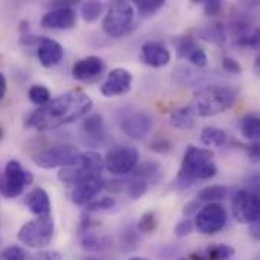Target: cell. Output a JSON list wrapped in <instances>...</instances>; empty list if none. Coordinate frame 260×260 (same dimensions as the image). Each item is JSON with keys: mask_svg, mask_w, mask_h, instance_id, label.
<instances>
[{"mask_svg": "<svg viewBox=\"0 0 260 260\" xmlns=\"http://www.w3.org/2000/svg\"><path fill=\"white\" fill-rule=\"evenodd\" d=\"M227 219V210L221 204L210 203L197 213L195 225L203 235H215L225 227Z\"/></svg>", "mask_w": 260, "mask_h": 260, "instance_id": "11", "label": "cell"}, {"mask_svg": "<svg viewBox=\"0 0 260 260\" xmlns=\"http://www.w3.org/2000/svg\"><path fill=\"white\" fill-rule=\"evenodd\" d=\"M172 148L174 146L168 139H157L149 145V149L152 152H157V154H168V152L172 151Z\"/></svg>", "mask_w": 260, "mask_h": 260, "instance_id": "40", "label": "cell"}, {"mask_svg": "<svg viewBox=\"0 0 260 260\" xmlns=\"http://www.w3.org/2000/svg\"><path fill=\"white\" fill-rule=\"evenodd\" d=\"M76 24V11L70 6H58L49 11L41 18V26L46 29H72Z\"/></svg>", "mask_w": 260, "mask_h": 260, "instance_id": "17", "label": "cell"}, {"mask_svg": "<svg viewBox=\"0 0 260 260\" xmlns=\"http://www.w3.org/2000/svg\"><path fill=\"white\" fill-rule=\"evenodd\" d=\"M30 102H34L35 105H46L52 98H50V91L44 87V85H32L27 91Z\"/></svg>", "mask_w": 260, "mask_h": 260, "instance_id": "31", "label": "cell"}, {"mask_svg": "<svg viewBox=\"0 0 260 260\" xmlns=\"http://www.w3.org/2000/svg\"><path fill=\"white\" fill-rule=\"evenodd\" d=\"M104 5L101 2H85L81 5V14L85 21H94L101 17Z\"/></svg>", "mask_w": 260, "mask_h": 260, "instance_id": "30", "label": "cell"}, {"mask_svg": "<svg viewBox=\"0 0 260 260\" xmlns=\"http://www.w3.org/2000/svg\"><path fill=\"white\" fill-rule=\"evenodd\" d=\"M195 114L192 113V110L189 107H180L172 110L171 116H169V122L172 126L178 128V129H192L195 126Z\"/></svg>", "mask_w": 260, "mask_h": 260, "instance_id": "24", "label": "cell"}, {"mask_svg": "<svg viewBox=\"0 0 260 260\" xmlns=\"http://www.w3.org/2000/svg\"><path fill=\"white\" fill-rule=\"evenodd\" d=\"M136 8L140 14L148 15V14H154L157 12L160 8H163L165 0H136Z\"/></svg>", "mask_w": 260, "mask_h": 260, "instance_id": "34", "label": "cell"}, {"mask_svg": "<svg viewBox=\"0 0 260 260\" xmlns=\"http://www.w3.org/2000/svg\"><path fill=\"white\" fill-rule=\"evenodd\" d=\"M253 227H251V235L256 238V239H259V222H254V224H251Z\"/></svg>", "mask_w": 260, "mask_h": 260, "instance_id": "48", "label": "cell"}, {"mask_svg": "<svg viewBox=\"0 0 260 260\" xmlns=\"http://www.w3.org/2000/svg\"><path fill=\"white\" fill-rule=\"evenodd\" d=\"M79 151L72 145H53L34 155V163L43 169L66 168L75 163Z\"/></svg>", "mask_w": 260, "mask_h": 260, "instance_id": "8", "label": "cell"}, {"mask_svg": "<svg viewBox=\"0 0 260 260\" xmlns=\"http://www.w3.org/2000/svg\"><path fill=\"white\" fill-rule=\"evenodd\" d=\"M238 101V90L232 85H207L200 88L189 105L193 114L210 117L232 108Z\"/></svg>", "mask_w": 260, "mask_h": 260, "instance_id": "3", "label": "cell"}, {"mask_svg": "<svg viewBox=\"0 0 260 260\" xmlns=\"http://www.w3.org/2000/svg\"><path fill=\"white\" fill-rule=\"evenodd\" d=\"M55 224L52 216L38 218L21 225L18 230V241L29 248H44L52 242Z\"/></svg>", "mask_w": 260, "mask_h": 260, "instance_id": "6", "label": "cell"}, {"mask_svg": "<svg viewBox=\"0 0 260 260\" xmlns=\"http://www.w3.org/2000/svg\"><path fill=\"white\" fill-rule=\"evenodd\" d=\"M198 203L200 201H192V203H189V204H186L184 206V215H192V213H195L197 212V209H198Z\"/></svg>", "mask_w": 260, "mask_h": 260, "instance_id": "46", "label": "cell"}, {"mask_svg": "<svg viewBox=\"0 0 260 260\" xmlns=\"http://www.w3.org/2000/svg\"><path fill=\"white\" fill-rule=\"evenodd\" d=\"M175 81L178 84H187V85H193V84H201L203 81L210 78V73H203L200 70L190 69V67H178L174 73Z\"/></svg>", "mask_w": 260, "mask_h": 260, "instance_id": "25", "label": "cell"}, {"mask_svg": "<svg viewBox=\"0 0 260 260\" xmlns=\"http://www.w3.org/2000/svg\"><path fill=\"white\" fill-rule=\"evenodd\" d=\"M105 70V64L99 56H85L82 59H78L72 67V75L76 81L90 82L99 78Z\"/></svg>", "mask_w": 260, "mask_h": 260, "instance_id": "15", "label": "cell"}, {"mask_svg": "<svg viewBox=\"0 0 260 260\" xmlns=\"http://www.w3.org/2000/svg\"><path fill=\"white\" fill-rule=\"evenodd\" d=\"M142 59L151 67H165L171 61V52L160 41H146L142 46Z\"/></svg>", "mask_w": 260, "mask_h": 260, "instance_id": "19", "label": "cell"}, {"mask_svg": "<svg viewBox=\"0 0 260 260\" xmlns=\"http://www.w3.org/2000/svg\"><path fill=\"white\" fill-rule=\"evenodd\" d=\"M247 154L248 157L251 158V161H259V143L257 142H253L250 146H247Z\"/></svg>", "mask_w": 260, "mask_h": 260, "instance_id": "45", "label": "cell"}, {"mask_svg": "<svg viewBox=\"0 0 260 260\" xmlns=\"http://www.w3.org/2000/svg\"><path fill=\"white\" fill-rule=\"evenodd\" d=\"M139 151L134 146H114L113 149H110L105 155V168L108 172L114 174V175H128L131 174L137 163H139Z\"/></svg>", "mask_w": 260, "mask_h": 260, "instance_id": "9", "label": "cell"}, {"mask_svg": "<svg viewBox=\"0 0 260 260\" xmlns=\"http://www.w3.org/2000/svg\"><path fill=\"white\" fill-rule=\"evenodd\" d=\"M195 47H198V44L192 37H183L177 41V55L180 58H187Z\"/></svg>", "mask_w": 260, "mask_h": 260, "instance_id": "35", "label": "cell"}, {"mask_svg": "<svg viewBox=\"0 0 260 260\" xmlns=\"http://www.w3.org/2000/svg\"><path fill=\"white\" fill-rule=\"evenodd\" d=\"M213 151L206 148H197L193 145L187 146L175 186L180 189L190 187L197 181L210 180L216 175L218 168L213 163Z\"/></svg>", "mask_w": 260, "mask_h": 260, "instance_id": "2", "label": "cell"}, {"mask_svg": "<svg viewBox=\"0 0 260 260\" xmlns=\"http://www.w3.org/2000/svg\"><path fill=\"white\" fill-rule=\"evenodd\" d=\"M91 107L93 101L87 93L81 90H72L50 99L46 105L32 111L24 125L38 131L56 129L79 120L88 114Z\"/></svg>", "mask_w": 260, "mask_h": 260, "instance_id": "1", "label": "cell"}, {"mask_svg": "<svg viewBox=\"0 0 260 260\" xmlns=\"http://www.w3.org/2000/svg\"><path fill=\"white\" fill-rule=\"evenodd\" d=\"M235 256V248L225 244H215L206 250L190 256V260H230Z\"/></svg>", "mask_w": 260, "mask_h": 260, "instance_id": "22", "label": "cell"}, {"mask_svg": "<svg viewBox=\"0 0 260 260\" xmlns=\"http://www.w3.org/2000/svg\"><path fill=\"white\" fill-rule=\"evenodd\" d=\"M193 232V222L190 219L180 221L175 227V236L177 238H186Z\"/></svg>", "mask_w": 260, "mask_h": 260, "instance_id": "42", "label": "cell"}, {"mask_svg": "<svg viewBox=\"0 0 260 260\" xmlns=\"http://www.w3.org/2000/svg\"><path fill=\"white\" fill-rule=\"evenodd\" d=\"M157 225H158V221H157V216H155V213L154 212H148V213H145L140 219H139V222H137V230L140 232V233H154L155 230H157Z\"/></svg>", "mask_w": 260, "mask_h": 260, "instance_id": "32", "label": "cell"}, {"mask_svg": "<svg viewBox=\"0 0 260 260\" xmlns=\"http://www.w3.org/2000/svg\"><path fill=\"white\" fill-rule=\"evenodd\" d=\"M229 195V187L227 186H207L198 192V200L197 201H206V203H215L221 201Z\"/></svg>", "mask_w": 260, "mask_h": 260, "instance_id": "29", "label": "cell"}, {"mask_svg": "<svg viewBox=\"0 0 260 260\" xmlns=\"http://www.w3.org/2000/svg\"><path fill=\"white\" fill-rule=\"evenodd\" d=\"M81 247L90 253H102L113 247V239L108 235H101L87 230L81 233Z\"/></svg>", "mask_w": 260, "mask_h": 260, "instance_id": "21", "label": "cell"}, {"mask_svg": "<svg viewBox=\"0 0 260 260\" xmlns=\"http://www.w3.org/2000/svg\"><path fill=\"white\" fill-rule=\"evenodd\" d=\"M6 94V78L3 73H0V101L5 98Z\"/></svg>", "mask_w": 260, "mask_h": 260, "instance_id": "47", "label": "cell"}, {"mask_svg": "<svg viewBox=\"0 0 260 260\" xmlns=\"http://www.w3.org/2000/svg\"><path fill=\"white\" fill-rule=\"evenodd\" d=\"M24 206L29 209L30 213L37 215L38 218L50 216V209H52L50 198H49L47 192L41 187H35L26 195Z\"/></svg>", "mask_w": 260, "mask_h": 260, "instance_id": "20", "label": "cell"}, {"mask_svg": "<svg viewBox=\"0 0 260 260\" xmlns=\"http://www.w3.org/2000/svg\"><path fill=\"white\" fill-rule=\"evenodd\" d=\"M30 260H62V256L58 251H40L30 256Z\"/></svg>", "mask_w": 260, "mask_h": 260, "instance_id": "44", "label": "cell"}, {"mask_svg": "<svg viewBox=\"0 0 260 260\" xmlns=\"http://www.w3.org/2000/svg\"><path fill=\"white\" fill-rule=\"evenodd\" d=\"M180 260H190V259H180Z\"/></svg>", "mask_w": 260, "mask_h": 260, "instance_id": "52", "label": "cell"}, {"mask_svg": "<svg viewBox=\"0 0 260 260\" xmlns=\"http://www.w3.org/2000/svg\"><path fill=\"white\" fill-rule=\"evenodd\" d=\"M2 139H3V129L0 128V140H2Z\"/></svg>", "mask_w": 260, "mask_h": 260, "instance_id": "50", "label": "cell"}, {"mask_svg": "<svg viewBox=\"0 0 260 260\" xmlns=\"http://www.w3.org/2000/svg\"><path fill=\"white\" fill-rule=\"evenodd\" d=\"M186 59H189L195 67H198V69H204L206 66H207V53H206V50L203 49V47H195L190 53H189V56L186 58Z\"/></svg>", "mask_w": 260, "mask_h": 260, "instance_id": "37", "label": "cell"}, {"mask_svg": "<svg viewBox=\"0 0 260 260\" xmlns=\"http://www.w3.org/2000/svg\"><path fill=\"white\" fill-rule=\"evenodd\" d=\"M0 260H27V254L21 247H9L2 254Z\"/></svg>", "mask_w": 260, "mask_h": 260, "instance_id": "39", "label": "cell"}, {"mask_svg": "<svg viewBox=\"0 0 260 260\" xmlns=\"http://www.w3.org/2000/svg\"><path fill=\"white\" fill-rule=\"evenodd\" d=\"M133 75L126 69H114L108 73L107 79L101 85V93L107 98L122 96L131 90Z\"/></svg>", "mask_w": 260, "mask_h": 260, "instance_id": "13", "label": "cell"}, {"mask_svg": "<svg viewBox=\"0 0 260 260\" xmlns=\"http://www.w3.org/2000/svg\"><path fill=\"white\" fill-rule=\"evenodd\" d=\"M84 260H101V259H96V257H87V259Z\"/></svg>", "mask_w": 260, "mask_h": 260, "instance_id": "51", "label": "cell"}, {"mask_svg": "<svg viewBox=\"0 0 260 260\" xmlns=\"http://www.w3.org/2000/svg\"><path fill=\"white\" fill-rule=\"evenodd\" d=\"M128 260H149V259H143V257H131V259Z\"/></svg>", "mask_w": 260, "mask_h": 260, "instance_id": "49", "label": "cell"}, {"mask_svg": "<svg viewBox=\"0 0 260 260\" xmlns=\"http://www.w3.org/2000/svg\"><path fill=\"white\" fill-rule=\"evenodd\" d=\"M152 125L154 120L151 114H148L146 111H136L120 122V129L133 140H143L152 131Z\"/></svg>", "mask_w": 260, "mask_h": 260, "instance_id": "12", "label": "cell"}, {"mask_svg": "<svg viewBox=\"0 0 260 260\" xmlns=\"http://www.w3.org/2000/svg\"><path fill=\"white\" fill-rule=\"evenodd\" d=\"M241 131H242V136L253 140V142H257L260 137V119L256 113H248L244 116L242 122H241Z\"/></svg>", "mask_w": 260, "mask_h": 260, "instance_id": "26", "label": "cell"}, {"mask_svg": "<svg viewBox=\"0 0 260 260\" xmlns=\"http://www.w3.org/2000/svg\"><path fill=\"white\" fill-rule=\"evenodd\" d=\"M221 62H222V69H224L227 73H232V75H241V73H242V67H241V64H239L235 58H232V56H224Z\"/></svg>", "mask_w": 260, "mask_h": 260, "instance_id": "41", "label": "cell"}, {"mask_svg": "<svg viewBox=\"0 0 260 260\" xmlns=\"http://www.w3.org/2000/svg\"><path fill=\"white\" fill-rule=\"evenodd\" d=\"M229 140V136L225 131L215 128V126H206L201 131V142L206 146H222Z\"/></svg>", "mask_w": 260, "mask_h": 260, "instance_id": "27", "label": "cell"}, {"mask_svg": "<svg viewBox=\"0 0 260 260\" xmlns=\"http://www.w3.org/2000/svg\"><path fill=\"white\" fill-rule=\"evenodd\" d=\"M102 169H104V158L101 157V154H98L96 151H85L82 154L79 152L73 165L59 169L58 180L62 184L75 186L87 178L101 175Z\"/></svg>", "mask_w": 260, "mask_h": 260, "instance_id": "4", "label": "cell"}, {"mask_svg": "<svg viewBox=\"0 0 260 260\" xmlns=\"http://www.w3.org/2000/svg\"><path fill=\"white\" fill-rule=\"evenodd\" d=\"M232 207H233V216L238 222L241 224L259 222V193H254L248 189H241L233 195Z\"/></svg>", "mask_w": 260, "mask_h": 260, "instance_id": "10", "label": "cell"}, {"mask_svg": "<svg viewBox=\"0 0 260 260\" xmlns=\"http://www.w3.org/2000/svg\"><path fill=\"white\" fill-rule=\"evenodd\" d=\"M134 178L145 181L146 184L151 183H157L161 177V166L158 161H146L140 166H136V169L133 171Z\"/></svg>", "mask_w": 260, "mask_h": 260, "instance_id": "23", "label": "cell"}, {"mask_svg": "<svg viewBox=\"0 0 260 260\" xmlns=\"http://www.w3.org/2000/svg\"><path fill=\"white\" fill-rule=\"evenodd\" d=\"M34 175L26 171L20 161L9 160L0 177V193L5 198H15L23 193L24 187L32 184Z\"/></svg>", "mask_w": 260, "mask_h": 260, "instance_id": "7", "label": "cell"}, {"mask_svg": "<svg viewBox=\"0 0 260 260\" xmlns=\"http://www.w3.org/2000/svg\"><path fill=\"white\" fill-rule=\"evenodd\" d=\"M35 44H37V56L43 67L50 69L58 62H61L64 56V49L58 41L47 37H40L37 38Z\"/></svg>", "mask_w": 260, "mask_h": 260, "instance_id": "16", "label": "cell"}, {"mask_svg": "<svg viewBox=\"0 0 260 260\" xmlns=\"http://www.w3.org/2000/svg\"><path fill=\"white\" fill-rule=\"evenodd\" d=\"M204 11L207 15H212V17L219 15L222 11V3L219 0H207L204 2Z\"/></svg>", "mask_w": 260, "mask_h": 260, "instance_id": "43", "label": "cell"}, {"mask_svg": "<svg viewBox=\"0 0 260 260\" xmlns=\"http://www.w3.org/2000/svg\"><path fill=\"white\" fill-rule=\"evenodd\" d=\"M198 35L203 40H206L209 43H215V44H221L225 41V29H224L222 23H213V24H209V26L200 29Z\"/></svg>", "mask_w": 260, "mask_h": 260, "instance_id": "28", "label": "cell"}, {"mask_svg": "<svg viewBox=\"0 0 260 260\" xmlns=\"http://www.w3.org/2000/svg\"><path fill=\"white\" fill-rule=\"evenodd\" d=\"M105 187V181L101 175L98 177H91L87 178L78 184L73 186V189L70 190L69 197L70 201L76 206H87L91 203V200Z\"/></svg>", "mask_w": 260, "mask_h": 260, "instance_id": "14", "label": "cell"}, {"mask_svg": "<svg viewBox=\"0 0 260 260\" xmlns=\"http://www.w3.org/2000/svg\"><path fill=\"white\" fill-rule=\"evenodd\" d=\"M236 43L244 47H257L259 46V32L254 29L241 37H236Z\"/></svg>", "mask_w": 260, "mask_h": 260, "instance_id": "38", "label": "cell"}, {"mask_svg": "<svg viewBox=\"0 0 260 260\" xmlns=\"http://www.w3.org/2000/svg\"><path fill=\"white\" fill-rule=\"evenodd\" d=\"M116 206V201L110 197H104L98 201H91L90 204H87V212H105V210H111Z\"/></svg>", "mask_w": 260, "mask_h": 260, "instance_id": "36", "label": "cell"}, {"mask_svg": "<svg viewBox=\"0 0 260 260\" xmlns=\"http://www.w3.org/2000/svg\"><path fill=\"white\" fill-rule=\"evenodd\" d=\"M139 233L140 232L137 230V227H133V225H129V227H126L123 230L120 241H122V245H123L125 250H134L136 248V245H137V242L140 239Z\"/></svg>", "mask_w": 260, "mask_h": 260, "instance_id": "33", "label": "cell"}, {"mask_svg": "<svg viewBox=\"0 0 260 260\" xmlns=\"http://www.w3.org/2000/svg\"><path fill=\"white\" fill-rule=\"evenodd\" d=\"M82 133L85 137V142L90 146H101L105 145L108 140V133L105 129L104 117L98 113L90 114L84 123H82Z\"/></svg>", "mask_w": 260, "mask_h": 260, "instance_id": "18", "label": "cell"}, {"mask_svg": "<svg viewBox=\"0 0 260 260\" xmlns=\"http://www.w3.org/2000/svg\"><path fill=\"white\" fill-rule=\"evenodd\" d=\"M134 17L136 11L129 2H113L102 20V30L111 38H119L133 27Z\"/></svg>", "mask_w": 260, "mask_h": 260, "instance_id": "5", "label": "cell"}]
</instances>
